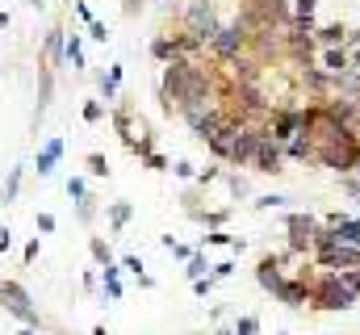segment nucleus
I'll return each mask as SVG.
<instances>
[{
	"label": "nucleus",
	"mask_w": 360,
	"mask_h": 335,
	"mask_svg": "<svg viewBox=\"0 0 360 335\" xmlns=\"http://www.w3.org/2000/svg\"><path fill=\"white\" fill-rule=\"evenodd\" d=\"M310 306L314 310H327V315L352 310L356 306V293L344 285V272H314V281H310Z\"/></svg>",
	"instance_id": "f257e3e1"
},
{
	"label": "nucleus",
	"mask_w": 360,
	"mask_h": 335,
	"mask_svg": "<svg viewBox=\"0 0 360 335\" xmlns=\"http://www.w3.org/2000/svg\"><path fill=\"white\" fill-rule=\"evenodd\" d=\"M248 46H252V30L243 21H231V25H218V34L210 42V55L218 63H235V59L248 55Z\"/></svg>",
	"instance_id": "f03ea898"
},
{
	"label": "nucleus",
	"mask_w": 360,
	"mask_h": 335,
	"mask_svg": "<svg viewBox=\"0 0 360 335\" xmlns=\"http://www.w3.org/2000/svg\"><path fill=\"white\" fill-rule=\"evenodd\" d=\"M218 25H222V21H218V13H214L210 0H188V4H184V34H193L201 46L214 42Z\"/></svg>",
	"instance_id": "7ed1b4c3"
},
{
	"label": "nucleus",
	"mask_w": 360,
	"mask_h": 335,
	"mask_svg": "<svg viewBox=\"0 0 360 335\" xmlns=\"http://www.w3.org/2000/svg\"><path fill=\"white\" fill-rule=\"evenodd\" d=\"M264 130H269L276 143H289L293 134L306 130V105H281V109H272L269 122H264Z\"/></svg>",
	"instance_id": "20e7f679"
},
{
	"label": "nucleus",
	"mask_w": 360,
	"mask_h": 335,
	"mask_svg": "<svg viewBox=\"0 0 360 335\" xmlns=\"http://www.w3.org/2000/svg\"><path fill=\"white\" fill-rule=\"evenodd\" d=\"M285 231H289V255H306L314 248V235L323 231V218H314V214H285Z\"/></svg>",
	"instance_id": "39448f33"
},
{
	"label": "nucleus",
	"mask_w": 360,
	"mask_h": 335,
	"mask_svg": "<svg viewBox=\"0 0 360 335\" xmlns=\"http://www.w3.org/2000/svg\"><path fill=\"white\" fill-rule=\"evenodd\" d=\"M0 306H4L8 315H17L25 327H42V319H38V310H34L30 293H25L17 281H0Z\"/></svg>",
	"instance_id": "423d86ee"
},
{
	"label": "nucleus",
	"mask_w": 360,
	"mask_h": 335,
	"mask_svg": "<svg viewBox=\"0 0 360 335\" xmlns=\"http://www.w3.org/2000/svg\"><path fill=\"white\" fill-rule=\"evenodd\" d=\"M310 281H314V272L310 268H302L297 277H285L281 281V289L272 293L281 306H289V310H302V306H310Z\"/></svg>",
	"instance_id": "0eeeda50"
},
{
	"label": "nucleus",
	"mask_w": 360,
	"mask_h": 335,
	"mask_svg": "<svg viewBox=\"0 0 360 335\" xmlns=\"http://www.w3.org/2000/svg\"><path fill=\"white\" fill-rule=\"evenodd\" d=\"M256 172H264V176H276V172H285V143H276L269 130H264V139H260V147H256V160H252Z\"/></svg>",
	"instance_id": "6e6552de"
},
{
	"label": "nucleus",
	"mask_w": 360,
	"mask_h": 335,
	"mask_svg": "<svg viewBox=\"0 0 360 335\" xmlns=\"http://www.w3.org/2000/svg\"><path fill=\"white\" fill-rule=\"evenodd\" d=\"M285 255H264L260 264H256V281H260V289L264 293H276L281 289V281H285Z\"/></svg>",
	"instance_id": "1a4fd4ad"
},
{
	"label": "nucleus",
	"mask_w": 360,
	"mask_h": 335,
	"mask_svg": "<svg viewBox=\"0 0 360 335\" xmlns=\"http://www.w3.org/2000/svg\"><path fill=\"white\" fill-rule=\"evenodd\" d=\"M344 244H352V248H360V218H352V214H344V210H331L327 218H323Z\"/></svg>",
	"instance_id": "9d476101"
},
{
	"label": "nucleus",
	"mask_w": 360,
	"mask_h": 335,
	"mask_svg": "<svg viewBox=\"0 0 360 335\" xmlns=\"http://www.w3.org/2000/svg\"><path fill=\"white\" fill-rule=\"evenodd\" d=\"M331 84H335V76H327L323 68H314V63H310V68H302V88H306V92H314L319 101H327V96H331Z\"/></svg>",
	"instance_id": "9b49d317"
},
{
	"label": "nucleus",
	"mask_w": 360,
	"mask_h": 335,
	"mask_svg": "<svg viewBox=\"0 0 360 335\" xmlns=\"http://www.w3.org/2000/svg\"><path fill=\"white\" fill-rule=\"evenodd\" d=\"M319 68H323L327 76H344V72H352V63H348V46H323Z\"/></svg>",
	"instance_id": "f8f14e48"
},
{
	"label": "nucleus",
	"mask_w": 360,
	"mask_h": 335,
	"mask_svg": "<svg viewBox=\"0 0 360 335\" xmlns=\"http://www.w3.org/2000/svg\"><path fill=\"white\" fill-rule=\"evenodd\" d=\"M59 160H63V139H46V143L38 147V160H34L38 176H51V172L59 168Z\"/></svg>",
	"instance_id": "ddd939ff"
},
{
	"label": "nucleus",
	"mask_w": 360,
	"mask_h": 335,
	"mask_svg": "<svg viewBox=\"0 0 360 335\" xmlns=\"http://www.w3.org/2000/svg\"><path fill=\"white\" fill-rule=\"evenodd\" d=\"M285 160H297V164H314V139H310V130H302V134H293V139L285 143Z\"/></svg>",
	"instance_id": "4468645a"
},
{
	"label": "nucleus",
	"mask_w": 360,
	"mask_h": 335,
	"mask_svg": "<svg viewBox=\"0 0 360 335\" xmlns=\"http://www.w3.org/2000/svg\"><path fill=\"white\" fill-rule=\"evenodd\" d=\"M260 68H264L260 59L243 55V59H235V63H231V80H235V84H256V80H260Z\"/></svg>",
	"instance_id": "2eb2a0df"
},
{
	"label": "nucleus",
	"mask_w": 360,
	"mask_h": 335,
	"mask_svg": "<svg viewBox=\"0 0 360 335\" xmlns=\"http://www.w3.org/2000/svg\"><path fill=\"white\" fill-rule=\"evenodd\" d=\"M51 92H55V76H51V68H38V109H34V126L42 122V113H46V105H51Z\"/></svg>",
	"instance_id": "dca6fc26"
},
{
	"label": "nucleus",
	"mask_w": 360,
	"mask_h": 335,
	"mask_svg": "<svg viewBox=\"0 0 360 335\" xmlns=\"http://www.w3.org/2000/svg\"><path fill=\"white\" fill-rule=\"evenodd\" d=\"M314 42H319V46H344V42H348V30H344L340 21H335V25H319V30H314Z\"/></svg>",
	"instance_id": "f3484780"
},
{
	"label": "nucleus",
	"mask_w": 360,
	"mask_h": 335,
	"mask_svg": "<svg viewBox=\"0 0 360 335\" xmlns=\"http://www.w3.org/2000/svg\"><path fill=\"white\" fill-rule=\"evenodd\" d=\"M63 46H68V38H63V30L55 25V30L46 34V46H42V51H46V68H55V63H63Z\"/></svg>",
	"instance_id": "a211bd4d"
},
{
	"label": "nucleus",
	"mask_w": 360,
	"mask_h": 335,
	"mask_svg": "<svg viewBox=\"0 0 360 335\" xmlns=\"http://www.w3.org/2000/svg\"><path fill=\"white\" fill-rule=\"evenodd\" d=\"M113 126H117V134H122V143H126V151H130V147H134V118H130L126 105L113 109Z\"/></svg>",
	"instance_id": "6ab92c4d"
},
{
	"label": "nucleus",
	"mask_w": 360,
	"mask_h": 335,
	"mask_svg": "<svg viewBox=\"0 0 360 335\" xmlns=\"http://www.w3.org/2000/svg\"><path fill=\"white\" fill-rule=\"evenodd\" d=\"M151 55H155L160 63H172V59H180V51H176V38H172V34H160V38L151 42Z\"/></svg>",
	"instance_id": "aec40b11"
},
{
	"label": "nucleus",
	"mask_w": 360,
	"mask_h": 335,
	"mask_svg": "<svg viewBox=\"0 0 360 335\" xmlns=\"http://www.w3.org/2000/svg\"><path fill=\"white\" fill-rule=\"evenodd\" d=\"M331 96H360V72H344V76H335Z\"/></svg>",
	"instance_id": "412c9836"
},
{
	"label": "nucleus",
	"mask_w": 360,
	"mask_h": 335,
	"mask_svg": "<svg viewBox=\"0 0 360 335\" xmlns=\"http://www.w3.org/2000/svg\"><path fill=\"white\" fill-rule=\"evenodd\" d=\"M188 218L205 222L210 231H222V227H226V218H231V210H188Z\"/></svg>",
	"instance_id": "4be33fe9"
},
{
	"label": "nucleus",
	"mask_w": 360,
	"mask_h": 335,
	"mask_svg": "<svg viewBox=\"0 0 360 335\" xmlns=\"http://www.w3.org/2000/svg\"><path fill=\"white\" fill-rule=\"evenodd\" d=\"M117 84H122V68H109V72L96 76V88H101L105 101H117Z\"/></svg>",
	"instance_id": "5701e85b"
},
{
	"label": "nucleus",
	"mask_w": 360,
	"mask_h": 335,
	"mask_svg": "<svg viewBox=\"0 0 360 335\" xmlns=\"http://www.w3.org/2000/svg\"><path fill=\"white\" fill-rule=\"evenodd\" d=\"M63 63H72L76 72L84 68V42H80V34H72V38H68V46H63Z\"/></svg>",
	"instance_id": "b1692460"
},
{
	"label": "nucleus",
	"mask_w": 360,
	"mask_h": 335,
	"mask_svg": "<svg viewBox=\"0 0 360 335\" xmlns=\"http://www.w3.org/2000/svg\"><path fill=\"white\" fill-rule=\"evenodd\" d=\"M130 218H134V206H130V201H113V206H109V227H113V231H122Z\"/></svg>",
	"instance_id": "393cba45"
},
{
	"label": "nucleus",
	"mask_w": 360,
	"mask_h": 335,
	"mask_svg": "<svg viewBox=\"0 0 360 335\" xmlns=\"http://www.w3.org/2000/svg\"><path fill=\"white\" fill-rule=\"evenodd\" d=\"M117 268H122V264H117V260H113V264H105V268H101V272H105V293H109V298H113V302H117V298H122V293H126V289H122V277H117Z\"/></svg>",
	"instance_id": "a878e982"
},
{
	"label": "nucleus",
	"mask_w": 360,
	"mask_h": 335,
	"mask_svg": "<svg viewBox=\"0 0 360 335\" xmlns=\"http://www.w3.org/2000/svg\"><path fill=\"white\" fill-rule=\"evenodd\" d=\"M289 8H293V21L314 25V8H319V0H289Z\"/></svg>",
	"instance_id": "bb28decb"
},
{
	"label": "nucleus",
	"mask_w": 360,
	"mask_h": 335,
	"mask_svg": "<svg viewBox=\"0 0 360 335\" xmlns=\"http://www.w3.org/2000/svg\"><path fill=\"white\" fill-rule=\"evenodd\" d=\"M89 251H92V260H96L101 268H105V264H113V248H109L101 235H92V239H89Z\"/></svg>",
	"instance_id": "cd10ccee"
},
{
	"label": "nucleus",
	"mask_w": 360,
	"mask_h": 335,
	"mask_svg": "<svg viewBox=\"0 0 360 335\" xmlns=\"http://www.w3.org/2000/svg\"><path fill=\"white\" fill-rule=\"evenodd\" d=\"M222 180H226V189H231V197H248L252 193V184L239 176V172H222Z\"/></svg>",
	"instance_id": "c85d7f7f"
},
{
	"label": "nucleus",
	"mask_w": 360,
	"mask_h": 335,
	"mask_svg": "<svg viewBox=\"0 0 360 335\" xmlns=\"http://www.w3.org/2000/svg\"><path fill=\"white\" fill-rule=\"evenodd\" d=\"M205 268H214V264H205V255H201V251H197V255H193V260H188V268H184V277H188V281H201V277H210V272H205Z\"/></svg>",
	"instance_id": "c756f323"
},
{
	"label": "nucleus",
	"mask_w": 360,
	"mask_h": 335,
	"mask_svg": "<svg viewBox=\"0 0 360 335\" xmlns=\"http://www.w3.org/2000/svg\"><path fill=\"white\" fill-rule=\"evenodd\" d=\"M68 197H72L76 206L89 201V184H84V176H72V180H68Z\"/></svg>",
	"instance_id": "7c9ffc66"
},
{
	"label": "nucleus",
	"mask_w": 360,
	"mask_h": 335,
	"mask_svg": "<svg viewBox=\"0 0 360 335\" xmlns=\"http://www.w3.org/2000/svg\"><path fill=\"white\" fill-rule=\"evenodd\" d=\"M235 335H260V319L256 315H239L235 319Z\"/></svg>",
	"instance_id": "2f4dec72"
},
{
	"label": "nucleus",
	"mask_w": 360,
	"mask_h": 335,
	"mask_svg": "<svg viewBox=\"0 0 360 335\" xmlns=\"http://www.w3.org/2000/svg\"><path fill=\"white\" fill-rule=\"evenodd\" d=\"M164 248L172 251V255H180V260H193V255H197V248H188V244H176L172 235H164Z\"/></svg>",
	"instance_id": "473e14b6"
},
{
	"label": "nucleus",
	"mask_w": 360,
	"mask_h": 335,
	"mask_svg": "<svg viewBox=\"0 0 360 335\" xmlns=\"http://www.w3.org/2000/svg\"><path fill=\"white\" fill-rule=\"evenodd\" d=\"M289 197L285 193H264V197H256V210H281Z\"/></svg>",
	"instance_id": "72a5a7b5"
},
{
	"label": "nucleus",
	"mask_w": 360,
	"mask_h": 335,
	"mask_svg": "<svg viewBox=\"0 0 360 335\" xmlns=\"http://www.w3.org/2000/svg\"><path fill=\"white\" fill-rule=\"evenodd\" d=\"M17 189H21V168H13V172H8V180H4V201H13V197H17Z\"/></svg>",
	"instance_id": "f704fd0d"
},
{
	"label": "nucleus",
	"mask_w": 360,
	"mask_h": 335,
	"mask_svg": "<svg viewBox=\"0 0 360 335\" xmlns=\"http://www.w3.org/2000/svg\"><path fill=\"white\" fill-rule=\"evenodd\" d=\"M80 113H84V122H101V118H105V105H101V101H84Z\"/></svg>",
	"instance_id": "c9c22d12"
},
{
	"label": "nucleus",
	"mask_w": 360,
	"mask_h": 335,
	"mask_svg": "<svg viewBox=\"0 0 360 335\" xmlns=\"http://www.w3.org/2000/svg\"><path fill=\"white\" fill-rule=\"evenodd\" d=\"M89 172H92V176H109V164H105V156H101V151H92V156H89Z\"/></svg>",
	"instance_id": "e433bc0d"
},
{
	"label": "nucleus",
	"mask_w": 360,
	"mask_h": 335,
	"mask_svg": "<svg viewBox=\"0 0 360 335\" xmlns=\"http://www.w3.org/2000/svg\"><path fill=\"white\" fill-rule=\"evenodd\" d=\"M143 164L151 168V172H164V168H172L164 156H160V151H147V156H143Z\"/></svg>",
	"instance_id": "4c0bfd02"
},
{
	"label": "nucleus",
	"mask_w": 360,
	"mask_h": 335,
	"mask_svg": "<svg viewBox=\"0 0 360 335\" xmlns=\"http://www.w3.org/2000/svg\"><path fill=\"white\" fill-rule=\"evenodd\" d=\"M214 180H222V168H201L197 172V184H214Z\"/></svg>",
	"instance_id": "58836bf2"
},
{
	"label": "nucleus",
	"mask_w": 360,
	"mask_h": 335,
	"mask_svg": "<svg viewBox=\"0 0 360 335\" xmlns=\"http://www.w3.org/2000/svg\"><path fill=\"white\" fill-rule=\"evenodd\" d=\"M205 244H218V248H235V239H231L226 231H210V235H205Z\"/></svg>",
	"instance_id": "ea45409f"
},
{
	"label": "nucleus",
	"mask_w": 360,
	"mask_h": 335,
	"mask_svg": "<svg viewBox=\"0 0 360 335\" xmlns=\"http://www.w3.org/2000/svg\"><path fill=\"white\" fill-rule=\"evenodd\" d=\"M231 272H235V264H231V260H222V264H214V268H210V277H214V281H226Z\"/></svg>",
	"instance_id": "a19ab883"
},
{
	"label": "nucleus",
	"mask_w": 360,
	"mask_h": 335,
	"mask_svg": "<svg viewBox=\"0 0 360 335\" xmlns=\"http://www.w3.org/2000/svg\"><path fill=\"white\" fill-rule=\"evenodd\" d=\"M344 285H348V289H352V293L360 298V264H356V268H348V272H344Z\"/></svg>",
	"instance_id": "79ce46f5"
},
{
	"label": "nucleus",
	"mask_w": 360,
	"mask_h": 335,
	"mask_svg": "<svg viewBox=\"0 0 360 335\" xmlns=\"http://www.w3.org/2000/svg\"><path fill=\"white\" fill-rule=\"evenodd\" d=\"M214 285H218L214 277H201V281H193V293H197V298H205V293H210Z\"/></svg>",
	"instance_id": "37998d69"
},
{
	"label": "nucleus",
	"mask_w": 360,
	"mask_h": 335,
	"mask_svg": "<svg viewBox=\"0 0 360 335\" xmlns=\"http://www.w3.org/2000/svg\"><path fill=\"white\" fill-rule=\"evenodd\" d=\"M76 214H80V222H92V218H96V206H92V197L76 206Z\"/></svg>",
	"instance_id": "c03bdc74"
},
{
	"label": "nucleus",
	"mask_w": 360,
	"mask_h": 335,
	"mask_svg": "<svg viewBox=\"0 0 360 335\" xmlns=\"http://www.w3.org/2000/svg\"><path fill=\"white\" fill-rule=\"evenodd\" d=\"M172 172H176L180 180H197V168H193V164H184V160H180V164H172Z\"/></svg>",
	"instance_id": "a18cd8bd"
},
{
	"label": "nucleus",
	"mask_w": 360,
	"mask_h": 335,
	"mask_svg": "<svg viewBox=\"0 0 360 335\" xmlns=\"http://www.w3.org/2000/svg\"><path fill=\"white\" fill-rule=\"evenodd\" d=\"M89 38H92V42H109V30H105L101 21H92V25H89Z\"/></svg>",
	"instance_id": "49530a36"
},
{
	"label": "nucleus",
	"mask_w": 360,
	"mask_h": 335,
	"mask_svg": "<svg viewBox=\"0 0 360 335\" xmlns=\"http://www.w3.org/2000/svg\"><path fill=\"white\" fill-rule=\"evenodd\" d=\"M122 268H126V272H134V277H139V272H143V260H139V255H126V260H122Z\"/></svg>",
	"instance_id": "de8ad7c7"
},
{
	"label": "nucleus",
	"mask_w": 360,
	"mask_h": 335,
	"mask_svg": "<svg viewBox=\"0 0 360 335\" xmlns=\"http://www.w3.org/2000/svg\"><path fill=\"white\" fill-rule=\"evenodd\" d=\"M38 231L51 235V231H55V214H38Z\"/></svg>",
	"instance_id": "09e8293b"
},
{
	"label": "nucleus",
	"mask_w": 360,
	"mask_h": 335,
	"mask_svg": "<svg viewBox=\"0 0 360 335\" xmlns=\"http://www.w3.org/2000/svg\"><path fill=\"white\" fill-rule=\"evenodd\" d=\"M21 255H25V264H34V260H38V239H30V244H25V251H21Z\"/></svg>",
	"instance_id": "8fccbe9b"
},
{
	"label": "nucleus",
	"mask_w": 360,
	"mask_h": 335,
	"mask_svg": "<svg viewBox=\"0 0 360 335\" xmlns=\"http://www.w3.org/2000/svg\"><path fill=\"white\" fill-rule=\"evenodd\" d=\"M76 13H80V21H84V25H92V21H96V17H92V8H89V4H76Z\"/></svg>",
	"instance_id": "3c124183"
},
{
	"label": "nucleus",
	"mask_w": 360,
	"mask_h": 335,
	"mask_svg": "<svg viewBox=\"0 0 360 335\" xmlns=\"http://www.w3.org/2000/svg\"><path fill=\"white\" fill-rule=\"evenodd\" d=\"M348 63H352V72H360V46H348Z\"/></svg>",
	"instance_id": "603ef678"
},
{
	"label": "nucleus",
	"mask_w": 360,
	"mask_h": 335,
	"mask_svg": "<svg viewBox=\"0 0 360 335\" xmlns=\"http://www.w3.org/2000/svg\"><path fill=\"white\" fill-rule=\"evenodd\" d=\"M139 8H143V0H126V17H134Z\"/></svg>",
	"instance_id": "864d4df0"
},
{
	"label": "nucleus",
	"mask_w": 360,
	"mask_h": 335,
	"mask_svg": "<svg viewBox=\"0 0 360 335\" xmlns=\"http://www.w3.org/2000/svg\"><path fill=\"white\" fill-rule=\"evenodd\" d=\"M8 244H13V235H8V227L0 231V251H8Z\"/></svg>",
	"instance_id": "5fc2aeb1"
},
{
	"label": "nucleus",
	"mask_w": 360,
	"mask_h": 335,
	"mask_svg": "<svg viewBox=\"0 0 360 335\" xmlns=\"http://www.w3.org/2000/svg\"><path fill=\"white\" fill-rule=\"evenodd\" d=\"M344 46H360V30H348V42Z\"/></svg>",
	"instance_id": "6e6d98bb"
},
{
	"label": "nucleus",
	"mask_w": 360,
	"mask_h": 335,
	"mask_svg": "<svg viewBox=\"0 0 360 335\" xmlns=\"http://www.w3.org/2000/svg\"><path fill=\"white\" fill-rule=\"evenodd\" d=\"M352 130L360 134V96H356V118H352Z\"/></svg>",
	"instance_id": "4d7b16f0"
},
{
	"label": "nucleus",
	"mask_w": 360,
	"mask_h": 335,
	"mask_svg": "<svg viewBox=\"0 0 360 335\" xmlns=\"http://www.w3.org/2000/svg\"><path fill=\"white\" fill-rule=\"evenodd\" d=\"M214 335H235V327H218Z\"/></svg>",
	"instance_id": "13d9d810"
},
{
	"label": "nucleus",
	"mask_w": 360,
	"mask_h": 335,
	"mask_svg": "<svg viewBox=\"0 0 360 335\" xmlns=\"http://www.w3.org/2000/svg\"><path fill=\"white\" fill-rule=\"evenodd\" d=\"M0 30H8V13H0Z\"/></svg>",
	"instance_id": "bf43d9fd"
},
{
	"label": "nucleus",
	"mask_w": 360,
	"mask_h": 335,
	"mask_svg": "<svg viewBox=\"0 0 360 335\" xmlns=\"http://www.w3.org/2000/svg\"><path fill=\"white\" fill-rule=\"evenodd\" d=\"M17 335H34V327H25V331H17Z\"/></svg>",
	"instance_id": "052dcab7"
},
{
	"label": "nucleus",
	"mask_w": 360,
	"mask_h": 335,
	"mask_svg": "<svg viewBox=\"0 0 360 335\" xmlns=\"http://www.w3.org/2000/svg\"><path fill=\"white\" fill-rule=\"evenodd\" d=\"M92 335H109V331H105V327H96V331H92Z\"/></svg>",
	"instance_id": "680f3d73"
}]
</instances>
